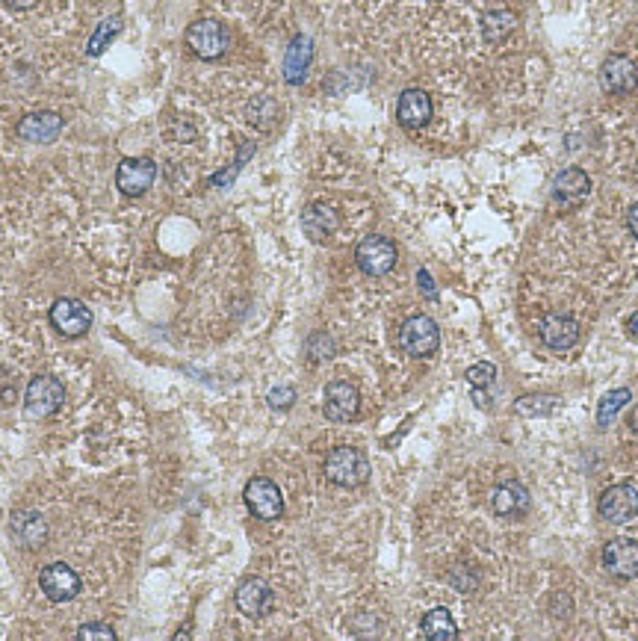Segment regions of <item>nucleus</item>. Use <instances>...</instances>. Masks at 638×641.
Instances as JSON below:
<instances>
[{
    "instance_id": "obj_7",
    "label": "nucleus",
    "mask_w": 638,
    "mask_h": 641,
    "mask_svg": "<svg viewBox=\"0 0 638 641\" xmlns=\"http://www.w3.org/2000/svg\"><path fill=\"white\" fill-rule=\"evenodd\" d=\"M243 500L249 506V512L255 514L257 520H278L284 512V497H281V488L266 479V476H255L246 491H243Z\"/></svg>"
},
{
    "instance_id": "obj_10",
    "label": "nucleus",
    "mask_w": 638,
    "mask_h": 641,
    "mask_svg": "<svg viewBox=\"0 0 638 641\" xmlns=\"http://www.w3.org/2000/svg\"><path fill=\"white\" fill-rule=\"evenodd\" d=\"M600 86L609 92V95H630L636 92L638 86V68L630 57L624 54H612L606 57L600 65Z\"/></svg>"
},
{
    "instance_id": "obj_14",
    "label": "nucleus",
    "mask_w": 638,
    "mask_h": 641,
    "mask_svg": "<svg viewBox=\"0 0 638 641\" xmlns=\"http://www.w3.org/2000/svg\"><path fill=\"white\" fill-rule=\"evenodd\" d=\"M432 113H435L432 98H429V92H423V89H405V92L399 95V101H396V122H399L402 128H426V125L432 122Z\"/></svg>"
},
{
    "instance_id": "obj_26",
    "label": "nucleus",
    "mask_w": 638,
    "mask_h": 641,
    "mask_svg": "<svg viewBox=\"0 0 638 641\" xmlns=\"http://www.w3.org/2000/svg\"><path fill=\"white\" fill-rule=\"evenodd\" d=\"M630 399H633L630 387H615V390L603 393V399H600V405H597V426H600V429L612 426L615 417L624 411V405H630Z\"/></svg>"
},
{
    "instance_id": "obj_20",
    "label": "nucleus",
    "mask_w": 638,
    "mask_h": 641,
    "mask_svg": "<svg viewBox=\"0 0 638 641\" xmlns=\"http://www.w3.org/2000/svg\"><path fill=\"white\" fill-rule=\"evenodd\" d=\"M12 538L24 547V550H39L48 541V523L39 512H15L12 514Z\"/></svg>"
},
{
    "instance_id": "obj_23",
    "label": "nucleus",
    "mask_w": 638,
    "mask_h": 641,
    "mask_svg": "<svg viewBox=\"0 0 638 641\" xmlns=\"http://www.w3.org/2000/svg\"><path fill=\"white\" fill-rule=\"evenodd\" d=\"M514 27H517V15L511 9H491V12L482 15V36L491 45L509 39L511 33H514Z\"/></svg>"
},
{
    "instance_id": "obj_18",
    "label": "nucleus",
    "mask_w": 638,
    "mask_h": 641,
    "mask_svg": "<svg viewBox=\"0 0 638 641\" xmlns=\"http://www.w3.org/2000/svg\"><path fill=\"white\" fill-rule=\"evenodd\" d=\"M491 509L500 517H520L529 512V488L520 479H503L491 491Z\"/></svg>"
},
{
    "instance_id": "obj_5",
    "label": "nucleus",
    "mask_w": 638,
    "mask_h": 641,
    "mask_svg": "<svg viewBox=\"0 0 638 641\" xmlns=\"http://www.w3.org/2000/svg\"><path fill=\"white\" fill-rule=\"evenodd\" d=\"M396 246L393 240H387L382 234H370L364 237L358 246H355V263L364 275H373V278H382L387 275L393 266H396Z\"/></svg>"
},
{
    "instance_id": "obj_30",
    "label": "nucleus",
    "mask_w": 638,
    "mask_h": 641,
    "mask_svg": "<svg viewBox=\"0 0 638 641\" xmlns=\"http://www.w3.org/2000/svg\"><path fill=\"white\" fill-rule=\"evenodd\" d=\"M334 352H337V346H334V340H331L325 331L311 334V340H308V355H311V361H328Z\"/></svg>"
},
{
    "instance_id": "obj_8",
    "label": "nucleus",
    "mask_w": 638,
    "mask_h": 641,
    "mask_svg": "<svg viewBox=\"0 0 638 641\" xmlns=\"http://www.w3.org/2000/svg\"><path fill=\"white\" fill-rule=\"evenodd\" d=\"M154 178H157V163L151 157H128L116 169V187L128 198H139L148 193Z\"/></svg>"
},
{
    "instance_id": "obj_1",
    "label": "nucleus",
    "mask_w": 638,
    "mask_h": 641,
    "mask_svg": "<svg viewBox=\"0 0 638 641\" xmlns=\"http://www.w3.org/2000/svg\"><path fill=\"white\" fill-rule=\"evenodd\" d=\"M325 479L340 488H361L370 479V458L355 447H337L325 455Z\"/></svg>"
},
{
    "instance_id": "obj_31",
    "label": "nucleus",
    "mask_w": 638,
    "mask_h": 641,
    "mask_svg": "<svg viewBox=\"0 0 638 641\" xmlns=\"http://www.w3.org/2000/svg\"><path fill=\"white\" fill-rule=\"evenodd\" d=\"M77 639L80 641H116V630L104 621H95V624H83L77 630Z\"/></svg>"
},
{
    "instance_id": "obj_4",
    "label": "nucleus",
    "mask_w": 638,
    "mask_h": 641,
    "mask_svg": "<svg viewBox=\"0 0 638 641\" xmlns=\"http://www.w3.org/2000/svg\"><path fill=\"white\" fill-rule=\"evenodd\" d=\"M63 402L65 387L60 379H54V376H36V379H30L27 393H24V411H27V417L45 420V417L57 414Z\"/></svg>"
},
{
    "instance_id": "obj_21",
    "label": "nucleus",
    "mask_w": 638,
    "mask_h": 641,
    "mask_svg": "<svg viewBox=\"0 0 638 641\" xmlns=\"http://www.w3.org/2000/svg\"><path fill=\"white\" fill-rule=\"evenodd\" d=\"M337 225H340V216H337V210H334L331 204H325V201L308 204L305 213H302V231H305L314 243H325V240L337 231Z\"/></svg>"
},
{
    "instance_id": "obj_32",
    "label": "nucleus",
    "mask_w": 638,
    "mask_h": 641,
    "mask_svg": "<svg viewBox=\"0 0 638 641\" xmlns=\"http://www.w3.org/2000/svg\"><path fill=\"white\" fill-rule=\"evenodd\" d=\"M266 402H269L275 411H287V408H293V402H296V390L290 385H275L266 393Z\"/></svg>"
},
{
    "instance_id": "obj_17",
    "label": "nucleus",
    "mask_w": 638,
    "mask_h": 641,
    "mask_svg": "<svg viewBox=\"0 0 638 641\" xmlns=\"http://www.w3.org/2000/svg\"><path fill=\"white\" fill-rule=\"evenodd\" d=\"M311 65H314V39L299 33V36H293V42L287 45V54H284V80L290 86L305 83Z\"/></svg>"
},
{
    "instance_id": "obj_11",
    "label": "nucleus",
    "mask_w": 638,
    "mask_h": 641,
    "mask_svg": "<svg viewBox=\"0 0 638 641\" xmlns=\"http://www.w3.org/2000/svg\"><path fill=\"white\" fill-rule=\"evenodd\" d=\"M51 325L63 337H83L92 328V311L80 299H57L51 305Z\"/></svg>"
},
{
    "instance_id": "obj_3",
    "label": "nucleus",
    "mask_w": 638,
    "mask_h": 641,
    "mask_svg": "<svg viewBox=\"0 0 638 641\" xmlns=\"http://www.w3.org/2000/svg\"><path fill=\"white\" fill-rule=\"evenodd\" d=\"M399 346L411 355V358H432L441 346V328L438 322L426 314L408 317L399 328Z\"/></svg>"
},
{
    "instance_id": "obj_2",
    "label": "nucleus",
    "mask_w": 638,
    "mask_h": 641,
    "mask_svg": "<svg viewBox=\"0 0 638 641\" xmlns=\"http://www.w3.org/2000/svg\"><path fill=\"white\" fill-rule=\"evenodd\" d=\"M231 45V36L222 21L216 18H198L187 27V48L198 60H219Z\"/></svg>"
},
{
    "instance_id": "obj_9",
    "label": "nucleus",
    "mask_w": 638,
    "mask_h": 641,
    "mask_svg": "<svg viewBox=\"0 0 638 641\" xmlns=\"http://www.w3.org/2000/svg\"><path fill=\"white\" fill-rule=\"evenodd\" d=\"M39 588L51 603H68L80 594V577L65 562H51L39 574Z\"/></svg>"
},
{
    "instance_id": "obj_24",
    "label": "nucleus",
    "mask_w": 638,
    "mask_h": 641,
    "mask_svg": "<svg viewBox=\"0 0 638 641\" xmlns=\"http://www.w3.org/2000/svg\"><path fill=\"white\" fill-rule=\"evenodd\" d=\"M420 633L429 636V639H455L458 636V624L452 618V612L438 606V609H429L420 621Z\"/></svg>"
},
{
    "instance_id": "obj_29",
    "label": "nucleus",
    "mask_w": 638,
    "mask_h": 641,
    "mask_svg": "<svg viewBox=\"0 0 638 641\" xmlns=\"http://www.w3.org/2000/svg\"><path fill=\"white\" fill-rule=\"evenodd\" d=\"M464 379H467V385L473 387V390H485V387H491V382H497V367L488 364V361H479V364H473L467 370Z\"/></svg>"
},
{
    "instance_id": "obj_34",
    "label": "nucleus",
    "mask_w": 638,
    "mask_h": 641,
    "mask_svg": "<svg viewBox=\"0 0 638 641\" xmlns=\"http://www.w3.org/2000/svg\"><path fill=\"white\" fill-rule=\"evenodd\" d=\"M420 284H423V293H426V296L438 299V290H435V284H432V278H429L426 272H420Z\"/></svg>"
},
{
    "instance_id": "obj_19",
    "label": "nucleus",
    "mask_w": 638,
    "mask_h": 641,
    "mask_svg": "<svg viewBox=\"0 0 638 641\" xmlns=\"http://www.w3.org/2000/svg\"><path fill=\"white\" fill-rule=\"evenodd\" d=\"M541 340L556 352H568L579 343V322L571 314H547L541 322Z\"/></svg>"
},
{
    "instance_id": "obj_12",
    "label": "nucleus",
    "mask_w": 638,
    "mask_h": 641,
    "mask_svg": "<svg viewBox=\"0 0 638 641\" xmlns=\"http://www.w3.org/2000/svg\"><path fill=\"white\" fill-rule=\"evenodd\" d=\"M325 417L334 423H349L358 417L361 411V393L352 382H331L325 387V405H322Z\"/></svg>"
},
{
    "instance_id": "obj_13",
    "label": "nucleus",
    "mask_w": 638,
    "mask_h": 641,
    "mask_svg": "<svg viewBox=\"0 0 638 641\" xmlns=\"http://www.w3.org/2000/svg\"><path fill=\"white\" fill-rule=\"evenodd\" d=\"M603 568L618 579L638 577V541L636 538H612L603 547Z\"/></svg>"
},
{
    "instance_id": "obj_37",
    "label": "nucleus",
    "mask_w": 638,
    "mask_h": 641,
    "mask_svg": "<svg viewBox=\"0 0 638 641\" xmlns=\"http://www.w3.org/2000/svg\"><path fill=\"white\" fill-rule=\"evenodd\" d=\"M630 429L638 435V405L633 408V414H630Z\"/></svg>"
},
{
    "instance_id": "obj_25",
    "label": "nucleus",
    "mask_w": 638,
    "mask_h": 641,
    "mask_svg": "<svg viewBox=\"0 0 638 641\" xmlns=\"http://www.w3.org/2000/svg\"><path fill=\"white\" fill-rule=\"evenodd\" d=\"M122 33V15H110V18H104L98 27H95V33L89 36V42H86V57H101L110 45H113V39Z\"/></svg>"
},
{
    "instance_id": "obj_6",
    "label": "nucleus",
    "mask_w": 638,
    "mask_h": 641,
    "mask_svg": "<svg viewBox=\"0 0 638 641\" xmlns=\"http://www.w3.org/2000/svg\"><path fill=\"white\" fill-rule=\"evenodd\" d=\"M597 512L606 523H615V526L630 523L638 514V488L630 482L606 488L597 500Z\"/></svg>"
},
{
    "instance_id": "obj_28",
    "label": "nucleus",
    "mask_w": 638,
    "mask_h": 641,
    "mask_svg": "<svg viewBox=\"0 0 638 641\" xmlns=\"http://www.w3.org/2000/svg\"><path fill=\"white\" fill-rule=\"evenodd\" d=\"M246 119H249L255 128H272L275 119H278V107H275V101H272L269 95H260V98H255V101L246 107Z\"/></svg>"
},
{
    "instance_id": "obj_35",
    "label": "nucleus",
    "mask_w": 638,
    "mask_h": 641,
    "mask_svg": "<svg viewBox=\"0 0 638 641\" xmlns=\"http://www.w3.org/2000/svg\"><path fill=\"white\" fill-rule=\"evenodd\" d=\"M627 334H630V337L638 343V311L630 317V320H627Z\"/></svg>"
},
{
    "instance_id": "obj_36",
    "label": "nucleus",
    "mask_w": 638,
    "mask_h": 641,
    "mask_svg": "<svg viewBox=\"0 0 638 641\" xmlns=\"http://www.w3.org/2000/svg\"><path fill=\"white\" fill-rule=\"evenodd\" d=\"M12 9H33L36 6V0H6Z\"/></svg>"
},
{
    "instance_id": "obj_22",
    "label": "nucleus",
    "mask_w": 638,
    "mask_h": 641,
    "mask_svg": "<svg viewBox=\"0 0 638 641\" xmlns=\"http://www.w3.org/2000/svg\"><path fill=\"white\" fill-rule=\"evenodd\" d=\"M588 193H591V178L582 169H576V166L562 169L553 178V198L562 201V204H579Z\"/></svg>"
},
{
    "instance_id": "obj_33",
    "label": "nucleus",
    "mask_w": 638,
    "mask_h": 641,
    "mask_svg": "<svg viewBox=\"0 0 638 641\" xmlns=\"http://www.w3.org/2000/svg\"><path fill=\"white\" fill-rule=\"evenodd\" d=\"M627 228H630V234L638 240V201L627 210Z\"/></svg>"
},
{
    "instance_id": "obj_27",
    "label": "nucleus",
    "mask_w": 638,
    "mask_h": 641,
    "mask_svg": "<svg viewBox=\"0 0 638 641\" xmlns=\"http://www.w3.org/2000/svg\"><path fill=\"white\" fill-rule=\"evenodd\" d=\"M556 405H559V396H553V393L550 396L547 393H526L514 402L517 414H523V417H547L556 411Z\"/></svg>"
},
{
    "instance_id": "obj_16",
    "label": "nucleus",
    "mask_w": 638,
    "mask_h": 641,
    "mask_svg": "<svg viewBox=\"0 0 638 641\" xmlns=\"http://www.w3.org/2000/svg\"><path fill=\"white\" fill-rule=\"evenodd\" d=\"M234 603H237V609H240L246 618H263V615H269V612H272L275 594H272V588H269L263 579L249 577L237 585Z\"/></svg>"
},
{
    "instance_id": "obj_15",
    "label": "nucleus",
    "mask_w": 638,
    "mask_h": 641,
    "mask_svg": "<svg viewBox=\"0 0 638 641\" xmlns=\"http://www.w3.org/2000/svg\"><path fill=\"white\" fill-rule=\"evenodd\" d=\"M65 122L60 113H51V110H42V113H30L18 122V139L30 142V145H48L54 142L60 133H63Z\"/></svg>"
}]
</instances>
